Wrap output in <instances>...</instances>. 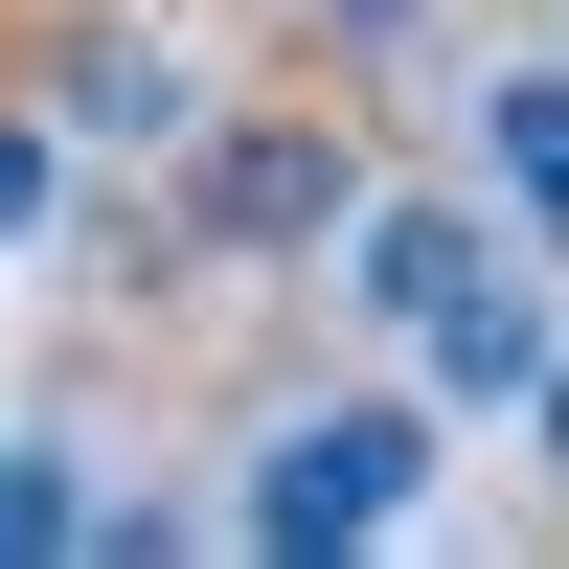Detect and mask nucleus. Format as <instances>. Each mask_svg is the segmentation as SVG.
I'll use <instances>...</instances> for the list:
<instances>
[{
  "mask_svg": "<svg viewBox=\"0 0 569 569\" xmlns=\"http://www.w3.org/2000/svg\"><path fill=\"white\" fill-rule=\"evenodd\" d=\"M410 501H433V410L365 388V410H297V433L251 456V501H228V525H251L273 569H342V547H388Z\"/></svg>",
  "mask_w": 569,
  "mask_h": 569,
  "instance_id": "1",
  "label": "nucleus"
},
{
  "mask_svg": "<svg viewBox=\"0 0 569 569\" xmlns=\"http://www.w3.org/2000/svg\"><path fill=\"white\" fill-rule=\"evenodd\" d=\"M342 137L319 114H228L206 160H182V251H228V273H273V251H319V228H342Z\"/></svg>",
  "mask_w": 569,
  "mask_h": 569,
  "instance_id": "2",
  "label": "nucleus"
},
{
  "mask_svg": "<svg viewBox=\"0 0 569 569\" xmlns=\"http://www.w3.org/2000/svg\"><path fill=\"white\" fill-rule=\"evenodd\" d=\"M319 251H342V297H365V319H433L456 273H479V228H456L433 182H388V206H342V228H319Z\"/></svg>",
  "mask_w": 569,
  "mask_h": 569,
  "instance_id": "3",
  "label": "nucleus"
},
{
  "mask_svg": "<svg viewBox=\"0 0 569 569\" xmlns=\"http://www.w3.org/2000/svg\"><path fill=\"white\" fill-rule=\"evenodd\" d=\"M410 342H433V410H525V365H547V297H525L501 251H479V273H456L433 319H410Z\"/></svg>",
  "mask_w": 569,
  "mask_h": 569,
  "instance_id": "4",
  "label": "nucleus"
},
{
  "mask_svg": "<svg viewBox=\"0 0 569 569\" xmlns=\"http://www.w3.org/2000/svg\"><path fill=\"white\" fill-rule=\"evenodd\" d=\"M479 160L525 206V251H569V69H479Z\"/></svg>",
  "mask_w": 569,
  "mask_h": 569,
  "instance_id": "5",
  "label": "nucleus"
},
{
  "mask_svg": "<svg viewBox=\"0 0 569 569\" xmlns=\"http://www.w3.org/2000/svg\"><path fill=\"white\" fill-rule=\"evenodd\" d=\"M69 547H91V479L46 433H0V569H69Z\"/></svg>",
  "mask_w": 569,
  "mask_h": 569,
  "instance_id": "6",
  "label": "nucleus"
},
{
  "mask_svg": "<svg viewBox=\"0 0 569 569\" xmlns=\"http://www.w3.org/2000/svg\"><path fill=\"white\" fill-rule=\"evenodd\" d=\"M46 228H69V137L0 114V251H46Z\"/></svg>",
  "mask_w": 569,
  "mask_h": 569,
  "instance_id": "7",
  "label": "nucleus"
},
{
  "mask_svg": "<svg viewBox=\"0 0 569 569\" xmlns=\"http://www.w3.org/2000/svg\"><path fill=\"white\" fill-rule=\"evenodd\" d=\"M319 23H342V46H410V23H433V0H319Z\"/></svg>",
  "mask_w": 569,
  "mask_h": 569,
  "instance_id": "8",
  "label": "nucleus"
},
{
  "mask_svg": "<svg viewBox=\"0 0 569 569\" xmlns=\"http://www.w3.org/2000/svg\"><path fill=\"white\" fill-rule=\"evenodd\" d=\"M525 410H547V456H569V365H525Z\"/></svg>",
  "mask_w": 569,
  "mask_h": 569,
  "instance_id": "9",
  "label": "nucleus"
}]
</instances>
